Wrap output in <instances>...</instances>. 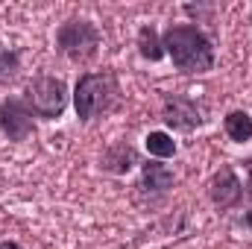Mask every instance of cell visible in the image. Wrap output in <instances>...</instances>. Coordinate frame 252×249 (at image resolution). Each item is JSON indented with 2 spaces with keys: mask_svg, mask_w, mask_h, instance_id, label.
I'll use <instances>...</instances> for the list:
<instances>
[{
  "mask_svg": "<svg viewBox=\"0 0 252 249\" xmlns=\"http://www.w3.org/2000/svg\"><path fill=\"white\" fill-rule=\"evenodd\" d=\"M164 53L173 59L176 70L182 73H205L214 67V44L211 38L190 27V24H176L164 32Z\"/></svg>",
  "mask_w": 252,
  "mask_h": 249,
  "instance_id": "6da1fadb",
  "label": "cell"
},
{
  "mask_svg": "<svg viewBox=\"0 0 252 249\" xmlns=\"http://www.w3.org/2000/svg\"><path fill=\"white\" fill-rule=\"evenodd\" d=\"M118 100H121V88L115 73H85L73 88V109L79 121H94L112 112Z\"/></svg>",
  "mask_w": 252,
  "mask_h": 249,
  "instance_id": "7a4b0ae2",
  "label": "cell"
},
{
  "mask_svg": "<svg viewBox=\"0 0 252 249\" xmlns=\"http://www.w3.org/2000/svg\"><path fill=\"white\" fill-rule=\"evenodd\" d=\"M56 50L70 62H88L100 50V30L91 21H67L56 32Z\"/></svg>",
  "mask_w": 252,
  "mask_h": 249,
  "instance_id": "3957f363",
  "label": "cell"
},
{
  "mask_svg": "<svg viewBox=\"0 0 252 249\" xmlns=\"http://www.w3.org/2000/svg\"><path fill=\"white\" fill-rule=\"evenodd\" d=\"M24 103L30 106V112L35 118L53 121V118L62 115L64 106H67V85L59 76H38V79H32L27 85Z\"/></svg>",
  "mask_w": 252,
  "mask_h": 249,
  "instance_id": "277c9868",
  "label": "cell"
},
{
  "mask_svg": "<svg viewBox=\"0 0 252 249\" xmlns=\"http://www.w3.org/2000/svg\"><path fill=\"white\" fill-rule=\"evenodd\" d=\"M161 118L164 124L179 129V132H190L196 126H202L205 121V109L190 100V97H182V94H167L164 97V106H161Z\"/></svg>",
  "mask_w": 252,
  "mask_h": 249,
  "instance_id": "5b68a950",
  "label": "cell"
},
{
  "mask_svg": "<svg viewBox=\"0 0 252 249\" xmlns=\"http://www.w3.org/2000/svg\"><path fill=\"white\" fill-rule=\"evenodd\" d=\"M35 115L30 112V106L18 97H6L0 103V129L9 141H27L35 132Z\"/></svg>",
  "mask_w": 252,
  "mask_h": 249,
  "instance_id": "8992f818",
  "label": "cell"
},
{
  "mask_svg": "<svg viewBox=\"0 0 252 249\" xmlns=\"http://www.w3.org/2000/svg\"><path fill=\"white\" fill-rule=\"evenodd\" d=\"M208 196H211V202L217 205V208H235L241 199H244V185H241V179L235 176V170L226 164V167H220L214 176H211V182H208Z\"/></svg>",
  "mask_w": 252,
  "mask_h": 249,
  "instance_id": "52a82bcc",
  "label": "cell"
},
{
  "mask_svg": "<svg viewBox=\"0 0 252 249\" xmlns=\"http://www.w3.org/2000/svg\"><path fill=\"white\" fill-rule=\"evenodd\" d=\"M176 182V176H173V170H167L164 164H158V161H150V164H144V173H141V187L144 190H150V193H164V190H170Z\"/></svg>",
  "mask_w": 252,
  "mask_h": 249,
  "instance_id": "ba28073f",
  "label": "cell"
},
{
  "mask_svg": "<svg viewBox=\"0 0 252 249\" xmlns=\"http://www.w3.org/2000/svg\"><path fill=\"white\" fill-rule=\"evenodd\" d=\"M138 53L147 62H158L164 56V41H161V35H158L156 27H141L138 30Z\"/></svg>",
  "mask_w": 252,
  "mask_h": 249,
  "instance_id": "9c48e42d",
  "label": "cell"
},
{
  "mask_svg": "<svg viewBox=\"0 0 252 249\" xmlns=\"http://www.w3.org/2000/svg\"><path fill=\"white\" fill-rule=\"evenodd\" d=\"M132 164H138V156L129 144H115L106 156H103V167L112 173H126Z\"/></svg>",
  "mask_w": 252,
  "mask_h": 249,
  "instance_id": "30bf717a",
  "label": "cell"
},
{
  "mask_svg": "<svg viewBox=\"0 0 252 249\" xmlns=\"http://www.w3.org/2000/svg\"><path fill=\"white\" fill-rule=\"evenodd\" d=\"M223 126H226V135H229L235 144H247L252 138V118L247 112H229L226 121H223Z\"/></svg>",
  "mask_w": 252,
  "mask_h": 249,
  "instance_id": "8fae6325",
  "label": "cell"
},
{
  "mask_svg": "<svg viewBox=\"0 0 252 249\" xmlns=\"http://www.w3.org/2000/svg\"><path fill=\"white\" fill-rule=\"evenodd\" d=\"M144 147H147V153L156 156V158H173V156H176V141H173L167 132H150V135L144 138Z\"/></svg>",
  "mask_w": 252,
  "mask_h": 249,
  "instance_id": "7c38bea8",
  "label": "cell"
},
{
  "mask_svg": "<svg viewBox=\"0 0 252 249\" xmlns=\"http://www.w3.org/2000/svg\"><path fill=\"white\" fill-rule=\"evenodd\" d=\"M21 73V56L15 50H0V85L15 82Z\"/></svg>",
  "mask_w": 252,
  "mask_h": 249,
  "instance_id": "4fadbf2b",
  "label": "cell"
},
{
  "mask_svg": "<svg viewBox=\"0 0 252 249\" xmlns=\"http://www.w3.org/2000/svg\"><path fill=\"white\" fill-rule=\"evenodd\" d=\"M0 249H24V247H21V244H15V241H3Z\"/></svg>",
  "mask_w": 252,
  "mask_h": 249,
  "instance_id": "5bb4252c",
  "label": "cell"
}]
</instances>
